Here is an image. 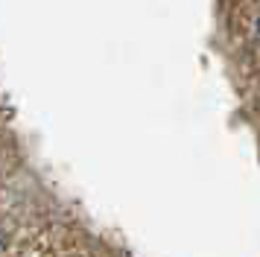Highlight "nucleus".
Instances as JSON below:
<instances>
[]
</instances>
